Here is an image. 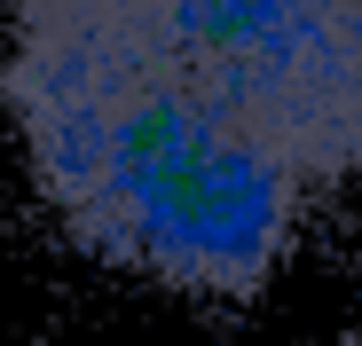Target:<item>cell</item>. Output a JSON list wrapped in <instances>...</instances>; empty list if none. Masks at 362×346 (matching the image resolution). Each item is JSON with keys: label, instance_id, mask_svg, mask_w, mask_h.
I'll return each mask as SVG.
<instances>
[{"label": "cell", "instance_id": "obj_1", "mask_svg": "<svg viewBox=\"0 0 362 346\" xmlns=\"http://www.w3.org/2000/svg\"><path fill=\"white\" fill-rule=\"evenodd\" d=\"M0 119L87 260L260 299L362 181V0H8Z\"/></svg>", "mask_w": 362, "mask_h": 346}]
</instances>
